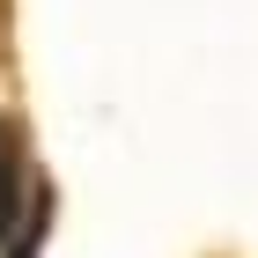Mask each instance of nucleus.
<instances>
[{
	"mask_svg": "<svg viewBox=\"0 0 258 258\" xmlns=\"http://www.w3.org/2000/svg\"><path fill=\"white\" fill-rule=\"evenodd\" d=\"M30 199H37V184L22 177V133H15V118H0V251H15Z\"/></svg>",
	"mask_w": 258,
	"mask_h": 258,
	"instance_id": "1",
	"label": "nucleus"
}]
</instances>
